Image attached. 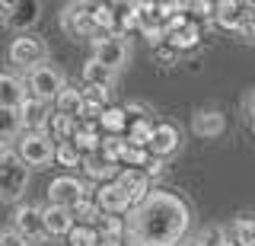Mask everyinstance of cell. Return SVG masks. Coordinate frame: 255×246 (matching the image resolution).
I'll use <instances>...</instances> for the list:
<instances>
[{"label":"cell","instance_id":"cell-22","mask_svg":"<svg viewBox=\"0 0 255 246\" xmlns=\"http://www.w3.org/2000/svg\"><path fill=\"white\" fill-rule=\"evenodd\" d=\"M74 131H77V122H74V118H67V115H61V112H51V118L45 122V134L54 141V144L70 141V138H74Z\"/></svg>","mask_w":255,"mask_h":246},{"label":"cell","instance_id":"cell-5","mask_svg":"<svg viewBox=\"0 0 255 246\" xmlns=\"http://www.w3.org/2000/svg\"><path fill=\"white\" fill-rule=\"evenodd\" d=\"M29 90H32V96H35V99L54 102L64 90H67V86H64L61 70H54L51 64H42V67L29 70Z\"/></svg>","mask_w":255,"mask_h":246},{"label":"cell","instance_id":"cell-1","mask_svg":"<svg viewBox=\"0 0 255 246\" xmlns=\"http://www.w3.org/2000/svg\"><path fill=\"white\" fill-rule=\"evenodd\" d=\"M191 227V211L175 192L153 189L143 205H137L125 221L128 246H179Z\"/></svg>","mask_w":255,"mask_h":246},{"label":"cell","instance_id":"cell-20","mask_svg":"<svg viewBox=\"0 0 255 246\" xmlns=\"http://www.w3.org/2000/svg\"><path fill=\"white\" fill-rule=\"evenodd\" d=\"M26 90H22V83L16 80L10 74H0V109H22V102H26Z\"/></svg>","mask_w":255,"mask_h":246},{"label":"cell","instance_id":"cell-13","mask_svg":"<svg viewBox=\"0 0 255 246\" xmlns=\"http://www.w3.org/2000/svg\"><path fill=\"white\" fill-rule=\"evenodd\" d=\"M83 170H86V176L90 179H96V182H115L118 179V173H122V163H112L102 150H96V154H90V157H83Z\"/></svg>","mask_w":255,"mask_h":246},{"label":"cell","instance_id":"cell-11","mask_svg":"<svg viewBox=\"0 0 255 246\" xmlns=\"http://www.w3.org/2000/svg\"><path fill=\"white\" fill-rule=\"evenodd\" d=\"M115 182L128 192V198H131V211L150 198V176L143 170H125V166H122V173H118Z\"/></svg>","mask_w":255,"mask_h":246},{"label":"cell","instance_id":"cell-23","mask_svg":"<svg viewBox=\"0 0 255 246\" xmlns=\"http://www.w3.org/2000/svg\"><path fill=\"white\" fill-rule=\"evenodd\" d=\"M112 80H115V70H109L106 64H99L96 58H90L83 64V83L86 86H99V90H109Z\"/></svg>","mask_w":255,"mask_h":246},{"label":"cell","instance_id":"cell-12","mask_svg":"<svg viewBox=\"0 0 255 246\" xmlns=\"http://www.w3.org/2000/svg\"><path fill=\"white\" fill-rule=\"evenodd\" d=\"M96 205L102 208V214H131V198L118 182H106L96 189Z\"/></svg>","mask_w":255,"mask_h":246},{"label":"cell","instance_id":"cell-36","mask_svg":"<svg viewBox=\"0 0 255 246\" xmlns=\"http://www.w3.org/2000/svg\"><path fill=\"white\" fill-rule=\"evenodd\" d=\"M29 240L19 234L16 227H10V230H0V246H26Z\"/></svg>","mask_w":255,"mask_h":246},{"label":"cell","instance_id":"cell-29","mask_svg":"<svg viewBox=\"0 0 255 246\" xmlns=\"http://www.w3.org/2000/svg\"><path fill=\"white\" fill-rule=\"evenodd\" d=\"M233 243L236 246H255V218L233 221Z\"/></svg>","mask_w":255,"mask_h":246},{"label":"cell","instance_id":"cell-4","mask_svg":"<svg viewBox=\"0 0 255 246\" xmlns=\"http://www.w3.org/2000/svg\"><path fill=\"white\" fill-rule=\"evenodd\" d=\"M54 150H58V144H54L45 131H26L19 138V144H16V154H19V160L26 163V166H45V163H51L54 160Z\"/></svg>","mask_w":255,"mask_h":246},{"label":"cell","instance_id":"cell-34","mask_svg":"<svg viewBox=\"0 0 255 246\" xmlns=\"http://www.w3.org/2000/svg\"><path fill=\"white\" fill-rule=\"evenodd\" d=\"M96 230H99V237H125V221L115 214H102Z\"/></svg>","mask_w":255,"mask_h":246},{"label":"cell","instance_id":"cell-32","mask_svg":"<svg viewBox=\"0 0 255 246\" xmlns=\"http://www.w3.org/2000/svg\"><path fill=\"white\" fill-rule=\"evenodd\" d=\"M19 128H22L19 109H0V138H13Z\"/></svg>","mask_w":255,"mask_h":246},{"label":"cell","instance_id":"cell-18","mask_svg":"<svg viewBox=\"0 0 255 246\" xmlns=\"http://www.w3.org/2000/svg\"><path fill=\"white\" fill-rule=\"evenodd\" d=\"M201 35H204L201 26L191 19V22H185L182 29H172V32L166 35V45H169V48H175V51H188V48H195V45L201 42Z\"/></svg>","mask_w":255,"mask_h":246},{"label":"cell","instance_id":"cell-16","mask_svg":"<svg viewBox=\"0 0 255 246\" xmlns=\"http://www.w3.org/2000/svg\"><path fill=\"white\" fill-rule=\"evenodd\" d=\"M246 13H249V3H236V0H230V3H217L214 22H217L220 29H233V32H239Z\"/></svg>","mask_w":255,"mask_h":246},{"label":"cell","instance_id":"cell-6","mask_svg":"<svg viewBox=\"0 0 255 246\" xmlns=\"http://www.w3.org/2000/svg\"><path fill=\"white\" fill-rule=\"evenodd\" d=\"M45 54H48L45 42H42L38 35H32V32L16 35V38H13V45H10V61H13L16 67H29V70H35V67H42Z\"/></svg>","mask_w":255,"mask_h":246},{"label":"cell","instance_id":"cell-14","mask_svg":"<svg viewBox=\"0 0 255 246\" xmlns=\"http://www.w3.org/2000/svg\"><path fill=\"white\" fill-rule=\"evenodd\" d=\"M74 147L80 150L83 157L96 154L102 147V134H99V122H77V131H74Z\"/></svg>","mask_w":255,"mask_h":246},{"label":"cell","instance_id":"cell-30","mask_svg":"<svg viewBox=\"0 0 255 246\" xmlns=\"http://www.w3.org/2000/svg\"><path fill=\"white\" fill-rule=\"evenodd\" d=\"M150 160H153V154H150V150H143V147H131V144H128L125 157H122V166H125V170H147Z\"/></svg>","mask_w":255,"mask_h":246},{"label":"cell","instance_id":"cell-10","mask_svg":"<svg viewBox=\"0 0 255 246\" xmlns=\"http://www.w3.org/2000/svg\"><path fill=\"white\" fill-rule=\"evenodd\" d=\"M93 58L99 61V64H106L109 70H122L128 64V45L122 42L118 35H109V38H99V42H93Z\"/></svg>","mask_w":255,"mask_h":246},{"label":"cell","instance_id":"cell-19","mask_svg":"<svg viewBox=\"0 0 255 246\" xmlns=\"http://www.w3.org/2000/svg\"><path fill=\"white\" fill-rule=\"evenodd\" d=\"M19 115H22V125H26V128L38 131V128H45V122L51 118V109H48V102L35 99V96H29L26 102H22Z\"/></svg>","mask_w":255,"mask_h":246},{"label":"cell","instance_id":"cell-40","mask_svg":"<svg viewBox=\"0 0 255 246\" xmlns=\"http://www.w3.org/2000/svg\"><path fill=\"white\" fill-rule=\"evenodd\" d=\"M252 134H255V115H252Z\"/></svg>","mask_w":255,"mask_h":246},{"label":"cell","instance_id":"cell-15","mask_svg":"<svg viewBox=\"0 0 255 246\" xmlns=\"http://www.w3.org/2000/svg\"><path fill=\"white\" fill-rule=\"evenodd\" d=\"M179 128L175 125H156V131H153V141H150V154L153 157H169V154H175L179 150Z\"/></svg>","mask_w":255,"mask_h":246},{"label":"cell","instance_id":"cell-8","mask_svg":"<svg viewBox=\"0 0 255 246\" xmlns=\"http://www.w3.org/2000/svg\"><path fill=\"white\" fill-rule=\"evenodd\" d=\"M83 198H86V189H83V182L74 179V176H58L48 186V205H58V208L70 211V208H77Z\"/></svg>","mask_w":255,"mask_h":246},{"label":"cell","instance_id":"cell-17","mask_svg":"<svg viewBox=\"0 0 255 246\" xmlns=\"http://www.w3.org/2000/svg\"><path fill=\"white\" fill-rule=\"evenodd\" d=\"M74 214L67 208H58V205H48L45 208V227H48V237H67L74 230Z\"/></svg>","mask_w":255,"mask_h":246},{"label":"cell","instance_id":"cell-27","mask_svg":"<svg viewBox=\"0 0 255 246\" xmlns=\"http://www.w3.org/2000/svg\"><path fill=\"white\" fill-rule=\"evenodd\" d=\"M99 230L93 224H74V230L67 234V246H99Z\"/></svg>","mask_w":255,"mask_h":246},{"label":"cell","instance_id":"cell-31","mask_svg":"<svg viewBox=\"0 0 255 246\" xmlns=\"http://www.w3.org/2000/svg\"><path fill=\"white\" fill-rule=\"evenodd\" d=\"M99 150L109 157L112 163H122V157H125V150H128V138H122V134H106Z\"/></svg>","mask_w":255,"mask_h":246},{"label":"cell","instance_id":"cell-7","mask_svg":"<svg viewBox=\"0 0 255 246\" xmlns=\"http://www.w3.org/2000/svg\"><path fill=\"white\" fill-rule=\"evenodd\" d=\"M42 6L35 0H0V19L10 29H19V35H26V29L38 19Z\"/></svg>","mask_w":255,"mask_h":246},{"label":"cell","instance_id":"cell-3","mask_svg":"<svg viewBox=\"0 0 255 246\" xmlns=\"http://www.w3.org/2000/svg\"><path fill=\"white\" fill-rule=\"evenodd\" d=\"M61 26L70 38H93V42L109 38V35H99V29L93 22V3H67L61 13Z\"/></svg>","mask_w":255,"mask_h":246},{"label":"cell","instance_id":"cell-39","mask_svg":"<svg viewBox=\"0 0 255 246\" xmlns=\"http://www.w3.org/2000/svg\"><path fill=\"white\" fill-rule=\"evenodd\" d=\"M249 112H252V115H255V90H252V93H249Z\"/></svg>","mask_w":255,"mask_h":246},{"label":"cell","instance_id":"cell-21","mask_svg":"<svg viewBox=\"0 0 255 246\" xmlns=\"http://www.w3.org/2000/svg\"><path fill=\"white\" fill-rule=\"evenodd\" d=\"M83 106H86V99H83V90H64L58 99H54V112H61V115H67V118H74V122H80L83 118Z\"/></svg>","mask_w":255,"mask_h":246},{"label":"cell","instance_id":"cell-26","mask_svg":"<svg viewBox=\"0 0 255 246\" xmlns=\"http://www.w3.org/2000/svg\"><path fill=\"white\" fill-rule=\"evenodd\" d=\"M99 125H102L109 134H122V131H128V112H125L122 106H109L106 112H102Z\"/></svg>","mask_w":255,"mask_h":246},{"label":"cell","instance_id":"cell-25","mask_svg":"<svg viewBox=\"0 0 255 246\" xmlns=\"http://www.w3.org/2000/svg\"><path fill=\"white\" fill-rule=\"evenodd\" d=\"M191 128H195V134H204V138H217L223 131V115L220 112H198Z\"/></svg>","mask_w":255,"mask_h":246},{"label":"cell","instance_id":"cell-2","mask_svg":"<svg viewBox=\"0 0 255 246\" xmlns=\"http://www.w3.org/2000/svg\"><path fill=\"white\" fill-rule=\"evenodd\" d=\"M29 182V166L19 160V154L0 157V198L3 202H19Z\"/></svg>","mask_w":255,"mask_h":246},{"label":"cell","instance_id":"cell-37","mask_svg":"<svg viewBox=\"0 0 255 246\" xmlns=\"http://www.w3.org/2000/svg\"><path fill=\"white\" fill-rule=\"evenodd\" d=\"M143 173H147V176H159V173H163V160H159V157H153V160H150V166H147Z\"/></svg>","mask_w":255,"mask_h":246},{"label":"cell","instance_id":"cell-38","mask_svg":"<svg viewBox=\"0 0 255 246\" xmlns=\"http://www.w3.org/2000/svg\"><path fill=\"white\" fill-rule=\"evenodd\" d=\"M99 246H125V240H122V237H102Z\"/></svg>","mask_w":255,"mask_h":246},{"label":"cell","instance_id":"cell-9","mask_svg":"<svg viewBox=\"0 0 255 246\" xmlns=\"http://www.w3.org/2000/svg\"><path fill=\"white\" fill-rule=\"evenodd\" d=\"M13 227L19 230L22 237L32 243V240H45L48 237V227H45V211L32 208V205H22V208H16L13 214Z\"/></svg>","mask_w":255,"mask_h":246},{"label":"cell","instance_id":"cell-24","mask_svg":"<svg viewBox=\"0 0 255 246\" xmlns=\"http://www.w3.org/2000/svg\"><path fill=\"white\" fill-rule=\"evenodd\" d=\"M153 131H156V125L150 122V118H137V122L128 125V144H131V147H143V150H150Z\"/></svg>","mask_w":255,"mask_h":246},{"label":"cell","instance_id":"cell-33","mask_svg":"<svg viewBox=\"0 0 255 246\" xmlns=\"http://www.w3.org/2000/svg\"><path fill=\"white\" fill-rule=\"evenodd\" d=\"M54 160L64 163V166H83V154L74 147V141H64V144H58V150H54Z\"/></svg>","mask_w":255,"mask_h":246},{"label":"cell","instance_id":"cell-28","mask_svg":"<svg viewBox=\"0 0 255 246\" xmlns=\"http://www.w3.org/2000/svg\"><path fill=\"white\" fill-rule=\"evenodd\" d=\"M70 214H74V221L77 224H99V218H102V208L96 205V198L90 202V198H83V202L77 205V208H70Z\"/></svg>","mask_w":255,"mask_h":246},{"label":"cell","instance_id":"cell-35","mask_svg":"<svg viewBox=\"0 0 255 246\" xmlns=\"http://www.w3.org/2000/svg\"><path fill=\"white\" fill-rule=\"evenodd\" d=\"M191 246H227V240H223V230L220 227H207L201 230V234L195 237V243Z\"/></svg>","mask_w":255,"mask_h":246}]
</instances>
